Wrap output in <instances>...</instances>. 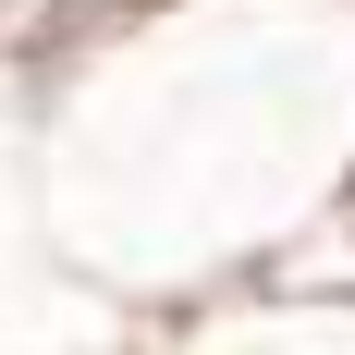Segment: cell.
Returning <instances> with one entry per match:
<instances>
[{
  "label": "cell",
  "mask_w": 355,
  "mask_h": 355,
  "mask_svg": "<svg viewBox=\"0 0 355 355\" xmlns=\"http://www.w3.org/2000/svg\"><path fill=\"white\" fill-rule=\"evenodd\" d=\"M355 172V0H123L49 86V220L184 306L319 233Z\"/></svg>",
  "instance_id": "6da1fadb"
},
{
  "label": "cell",
  "mask_w": 355,
  "mask_h": 355,
  "mask_svg": "<svg viewBox=\"0 0 355 355\" xmlns=\"http://www.w3.org/2000/svg\"><path fill=\"white\" fill-rule=\"evenodd\" d=\"M135 355H355V282L245 270V282H220V294L147 306Z\"/></svg>",
  "instance_id": "7a4b0ae2"
}]
</instances>
